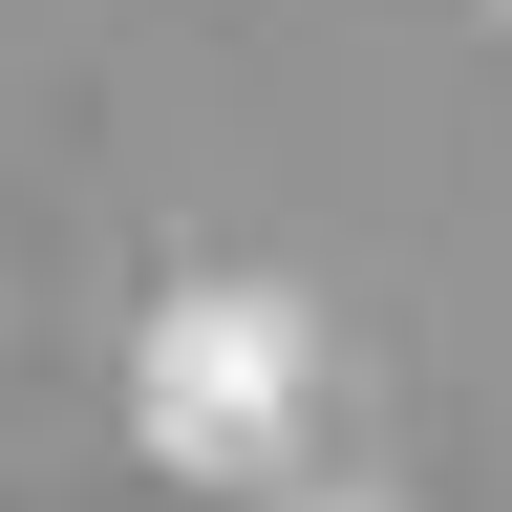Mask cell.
I'll use <instances>...</instances> for the list:
<instances>
[{
	"label": "cell",
	"instance_id": "6da1fadb",
	"mask_svg": "<svg viewBox=\"0 0 512 512\" xmlns=\"http://www.w3.org/2000/svg\"><path fill=\"white\" fill-rule=\"evenodd\" d=\"M128 406L192 491H278V512H342V427H363V363L299 278H192L128 363Z\"/></svg>",
	"mask_w": 512,
	"mask_h": 512
}]
</instances>
